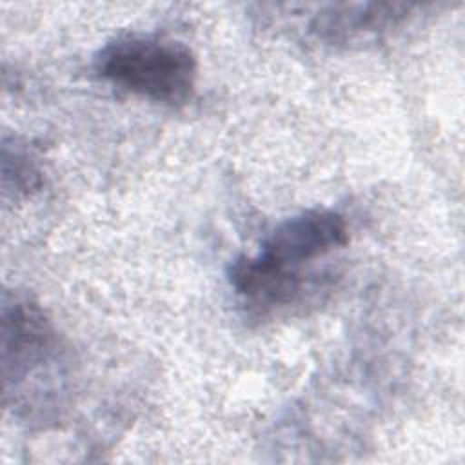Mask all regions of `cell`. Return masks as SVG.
<instances>
[{"instance_id":"2","label":"cell","mask_w":465,"mask_h":465,"mask_svg":"<svg viewBox=\"0 0 465 465\" xmlns=\"http://www.w3.org/2000/svg\"><path fill=\"white\" fill-rule=\"evenodd\" d=\"M93 67L111 85L169 107L185 105L198 80L194 51L180 40L160 35L116 36L98 49Z\"/></svg>"},{"instance_id":"1","label":"cell","mask_w":465,"mask_h":465,"mask_svg":"<svg viewBox=\"0 0 465 465\" xmlns=\"http://www.w3.org/2000/svg\"><path fill=\"white\" fill-rule=\"evenodd\" d=\"M4 401L31 421L58 416L65 398V349L51 318L31 296L4 292L0 312Z\"/></svg>"},{"instance_id":"4","label":"cell","mask_w":465,"mask_h":465,"mask_svg":"<svg viewBox=\"0 0 465 465\" xmlns=\"http://www.w3.org/2000/svg\"><path fill=\"white\" fill-rule=\"evenodd\" d=\"M412 9V4L400 2L332 4L314 15L309 29L327 44H347L398 27Z\"/></svg>"},{"instance_id":"5","label":"cell","mask_w":465,"mask_h":465,"mask_svg":"<svg viewBox=\"0 0 465 465\" xmlns=\"http://www.w3.org/2000/svg\"><path fill=\"white\" fill-rule=\"evenodd\" d=\"M2 185L4 193L29 194L42 185V171L31 151L13 140V145L4 138L2 143Z\"/></svg>"},{"instance_id":"3","label":"cell","mask_w":465,"mask_h":465,"mask_svg":"<svg viewBox=\"0 0 465 465\" xmlns=\"http://www.w3.org/2000/svg\"><path fill=\"white\" fill-rule=\"evenodd\" d=\"M349 243L345 218L331 209H309L280 222L262 242L263 262L291 272H302L305 263H312Z\"/></svg>"}]
</instances>
